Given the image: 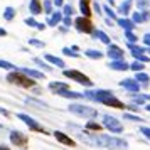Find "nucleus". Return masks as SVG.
<instances>
[{
    "label": "nucleus",
    "instance_id": "1",
    "mask_svg": "<svg viewBox=\"0 0 150 150\" xmlns=\"http://www.w3.org/2000/svg\"><path fill=\"white\" fill-rule=\"evenodd\" d=\"M83 142L89 143L93 147H100V149H110V150H127L128 149V143L123 138L118 137H110V135H96L95 133H89V130L83 132L81 135Z\"/></svg>",
    "mask_w": 150,
    "mask_h": 150
},
{
    "label": "nucleus",
    "instance_id": "2",
    "mask_svg": "<svg viewBox=\"0 0 150 150\" xmlns=\"http://www.w3.org/2000/svg\"><path fill=\"white\" fill-rule=\"evenodd\" d=\"M7 81L10 84H15V86H21V88H34L35 86V79L27 76L25 73H22L21 69L19 71H12L7 74Z\"/></svg>",
    "mask_w": 150,
    "mask_h": 150
},
{
    "label": "nucleus",
    "instance_id": "3",
    "mask_svg": "<svg viewBox=\"0 0 150 150\" xmlns=\"http://www.w3.org/2000/svg\"><path fill=\"white\" fill-rule=\"evenodd\" d=\"M68 110L71 113H74L78 116H83V118H96L98 116V111L95 108H91L88 105H78V103H71L68 106Z\"/></svg>",
    "mask_w": 150,
    "mask_h": 150
},
{
    "label": "nucleus",
    "instance_id": "4",
    "mask_svg": "<svg viewBox=\"0 0 150 150\" xmlns=\"http://www.w3.org/2000/svg\"><path fill=\"white\" fill-rule=\"evenodd\" d=\"M62 74L66 76V78H69V79L76 81L78 84L86 86V88H91V86H93V81H91L86 74H83L81 71H78V69H64V71H62Z\"/></svg>",
    "mask_w": 150,
    "mask_h": 150
},
{
    "label": "nucleus",
    "instance_id": "5",
    "mask_svg": "<svg viewBox=\"0 0 150 150\" xmlns=\"http://www.w3.org/2000/svg\"><path fill=\"white\" fill-rule=\"evenodd\" d=\"M73 25H74L76 30H78V32H81V34H93V30H95V25H93L91 19H89V17H84V15L74 19Z\"/></svg>",
    "mask_w": 150,
    "mask_h": 150
},
{
    "label": "nucleus",
    "instance_id": "6",
    "mask_svg": "<svg viewBox=\"0 0 150 150\" xmlns=\"http://www.w3.org/2000/svg\"><path fill=\"white\" fill-rule=\"evenodd\" d=\"M103 127L110 130L111 133H122L123 132V125L120 123V120H116L111 115H103Z\"/></svg>",
    "mask_w": 150,
    "mask_h": 150
},
{
    "label": "nucleus",
    "instance_id": "7",
    "mask_svg": "<svg viewBox=\"0 0 150 150\" xmlns=\"http://www.w3.org/2000/svg\"><path fill=\"white\" fill-rule=\"evenodd\" d=\"M17 118H19V120H22V122L25 123V125H27L30 130H34V132H41V133H46V130L42 128V127H41L37 122H35L32 116L25 115V113H17Z\"/></svg>",
    "mask_w": 150,
    "mask_h": 150
},
{
    "label": "nucleus",
    "instance_id": "8",
    "mask_svg": "<svg viewBox=\"0 0 150 150\" xmlns=\"http://www.w3.org/2000/svg\"><path fill=\"white\" fill-rule=\"evenodd\" d=\"M10 142L14 143L15 147H21V149H24L25 145H27L29 138L27 135H24L22 132H19V130H12L10 132Z\"/></svg>",
    "mask_w": 150,
    "mask_h": 150
},
{
    "label": "nucleus",
    "instance_id": "9",
    "mask_svg": "<svg viewBox=\"0 0 150 150\" xmlns=\"http://www.w3.org/2000/svg\"><path fill=\"white\" fill-rule=\"evenodd\" d=\"M118 84H120L122 88L128 89L130 93H138V91H140V83L137 81L135 78H125V79H122Z\"/></svg>",
    "mask_w": 150,
    "mask_h": 150
},
{
    "label": "nucleus",
    "instance_id": "10",
    "mask_svg": "<svg viewBox=\"0 0 150 150\" xmlns=\"http://www.w3.org/2000/svg\"><path fill=\"white\" fill-rule=\"evenodd\" d=\"M123 49L120 46H116V44H110L108 46V51H106V56L110 57V61L111 59H123Z\"/></svg>",
    "mask_w": 150,
    "mask_h": 150
},
{
    "label": "nucleus",
    "instance_id": "11",
    "mask_svg": "<svg viewBox=\"0 0 150 150\" xmlns=\"http://www.w3.org/2000/svg\"><path fill=\"white\" fill-rule=\"evenodd\" d=\"M108 68L113 69V71H128L130 69V64L125 59H111L108 62Z\"/></svg>",
    "mask_w": 150,
    "mask_h": 150
},
{
    "label": "nucleus",
    "instance_id": "12",
    "mask_svg": "<svg viewBox=\"0 0 150 150\" xmlns=\"http://www.w3.org/2000/svg\"><path fill=\"white\" fill-rule=\"evenodd\" d=\"M130 19L135 22V24H143V22H147V21L150 19L149 8H145V10H140V12H132V17H130Z\"/></svg>",
    "mask_w": 150,
    "mask_h": 150
},
{
    "label": "nucleus",
    "instance_id": "13",
    "mask_svg": "<svg viewBox=\"0 0 150 150\" xmlns=\"http://www.w3.org/2000/svg\"><path fill=\"white\" fill-rule=\"evenodd\" d=\"M54 137L56 140L59 143H62V145H68V147H76V142L71 138V137H68L66 133H62V132H59V130H56L54 132Z\"/></svg>",
    "mask_w": 150,
    "mask_h": 150
},
{
    "label": "nucleus",
    "instance_id": "14",
    "mask_svg": "<svg viewBox=\"0 0 150 150\" xmlns=\"http://www.w3.org/2000/svg\"><path fill=\"white\" fill-rule=\"evenodd\" d=\"M103 105H106V106H111V108H116V110L127 108V106H125V103H123L122 100H118L115 95L110 96V98H106V100H103Z\"/></svg>",
    "mask_w": 150,
    "mask_h": 150
},
{
    "label": "nucleus",
    "instance_id": "15",
    "mask_svg": "<svg viewBox=\"0 0 150 150\" xmlns=\"http://www.w3.org/2000/svg\"><path fill=\"white\" fill-rule=\"evenodd\" d=\"M62 12H59V10H54L51 15H47V25L49 27H56V25H59L62 22Z\"/></svg>",
    "mask_w": 150,
    "mask_h": 150
},
{
    "label": "nucleus",
    "instance_id": "16",
    "mask_svg": "<svg viewBox=\"0 0 150 150\" xmlns=\"http://www.w3.org/2000/svg\"><path fill=\"white\" fill-rule=\"evenodd\" d=\"M29 12L34 15V17L35 15L44 14V12H42V2L41 0H30V2H29Z\"/></svg>",
    "mask_w": 150,
    "mask_h": 150
},
{
    "label": "nucleus",
    "instance_id": "17",
    "mask_svg": "<svg viewBox=\"0 0 150 150\" xmlns=\"http://www.w3.org/2000/svg\"><path fill=\"white\" fill-rule=\"evenodd\" d=\"M79 12H81V15L91 19V15H93V12H91V0H79Z\"/></svg>",
    "mask_w": 150,
    "mask_h": 150
},
{
    "label": "nucleus",
    "instance_id": "18",
    "mask_svg": "<svg viewBox=\"0 0 150 150\" xmlns=\"http://www.w3.org/2000/svg\"><path fill=\"white\" fill-rule=\"evenodd\" d=\"M116 24H118L123 30H133V29L137 27V24L132 21V19H128V17H122V19H118Z\"/></svg>",
    "mask_w": 150,
    "mask_h": 150
},
{
    "label": "nucleus",
    "instance_id": "19",
    "mask_svg": "<svg viewBox=\"0 0 150 150\" xmlns=\"http://www.w3.org/2000/svg\"><path fill=\"white\" fill-rule=\"evenodd\" d=\"M44 59H46L49 64H52V66H57V68H61V69H64V66H66V62L62 61L61 57H57V56L46 54V56H44Z\"/></svg>",
    "mask_w": 150,
    "mask_h": 150
},
{
    "label": "nucleus",
    "instance_id": "20",
    "mask_svg": "<svg viewBox=\"0 0 150 150\" xmlns=\"http://www.w3.org/2000/svg\"><path fill=\"white\" fill-rule=\"evenodd\" d=\"M93 37H95V39H98V41L100 42H103V44H106V46H110V44H111V39H110V35H106L105 34V32H103V30H100V29H95V30H93Z\"/></svg>",
    "mask_w": 150,
    "mask_h": 150
},
{
    "label": "nucleus",
    "instance_id": "21",
    "mask_svg": "<svg viewBox=\"0 0 150 150\" xmlns=\"http://www.w3.org/2000/svg\"><path fill=\"white\" fill-rule=\"evenodd\" d=\"M56 95L62 96V98H69V100H79V98H83V93H76V91H69V89H62V91H57Z\"/></svg>",
    "mask_w": 150,
    "mask_h": 150
},
{
    "label": "nucleus",
    "instance_id": "22",
    "mask_svg": "<svg viewBox=\"0 0 150 150\" xmlns=\"http://www.w3.org/2000/svg\"><path fill=\"white\" fill-rule=\"evenodd\" d=\"M22 73H25L27 76H30V78H34V79H46V76H44V73H41V71H37V69H29V68H21Z\"/></svg>",
    "mask_w": 150,
    "mask_h": 150
},
{
    "label": "nucleus",
    "instance_id": "23",
    "mask_svg": "<svg viewBox=\"0 0 150 150\" xmlns=\"http://www.w3.org/2000/svg\"><path fill=\"white\" fill-rule=\"evenodd\" d=\"M49 89L57 93V91H62V89H69V84L68 83H61V81H51L49 83Z\"/></svg>",
    "mask_w": 150,
    "mask_h": 150
},
{
    "label": "nucleus",
    "instance_id": "24",
    "mask_svg": "<svg viewBox=\"0 0 150 150\" xmlns=\"http://www.w3.org/2000/svg\"><path fill=\"white\" fill-rule=\"evenodd\" d=\"M84 56L89 57V59H96V61H100V59L105 57V52L98 51V49H88V51H84Z\"/></svg>",
    "mask_w": 150,
    "mask_h": 150
},
{
    "label": "nucleus",
    "instance_id": "25",
    "mask_svg": "<svg viewBox=\"0 0 150 150\" xmlns=\"http://www.w3.org/2000/svg\"><path fill=\"white\" fill-rule=\"evenodd\" d=\"M118 12L123 15V17H127V15L132 12V0H125L120 4V7H118Z\"/></svg>",
    "mask_w": 150,
    "mask_h": 150
},
{
    "label": "nucleus",
    "instance_id": "26",
    "mask_svg": "<svg viewBox=\"0 0 150 150\" xmlns=\"http://www.w3.org/2000/svg\"><path fill=\"white\" fill-rule=\"evenodd\" d=\"M135 79L140 83V84H143V86L147 88V86H149V81H150V76L145 74L143 71H138V73H135Z\"/></svg>",
    "mask_w": 150,
    "mask_h": 150
},
{
    "label": "nucleus",
    "instance_id": "27",
    "mask_svg": "<svg viewBox=\"0 0 150 150\" xmlns=\"http://www.w3.org/2000/svg\"><path fill=\"white\" fill-rule=\"evenodd\" d=\"M42 12L46 15H51L54 12V2L52 0H44L42 2Z\"/></svg>",
    "mask_w": 150,
    "mask_h": 150
},
{
    "label": "nucleus",
    "instance_id": "28",
    "mask_svg": "<svg viewBox=\"0 0 150 150\" xmlns=\"http://www.w3.org/2000/svg\"><path fill=\"white\" fill-rule=\"evenodd\" d=\"M4 19H5L7 22L14 21L15 19V8L14 7H5L4 8Z\"/></svg>",
    "mask_w": 150,
    "mask_h": 150
},
{
    "label": "nucleus",
    "instance_id": "29",
    "mask_svg": "<svg viewBox=\"0 0 150 150\" xmlns=\"http://www.w3.org/2000/svg\"><path fill=\"white\" fill-rule=\"evenodd\" d=\"M130 100H132V103L133 105H143V103L147 101L145 100V95H135V93H130Z\"/></svg>",
    "mask_w": 150,
    "mask_h": 150
},
{
    "label": "nucleus",
    "instance_id": "30",
    "mask_svg": "<svg viewBox=\"0 0 150 150\" xmlns=\"http://www.w3.org/2000/svg\"><path fill=\"white\" fill-rule=\"evenodd\" d=\"M0 68L7 69V71H19L21 69V68H17L15 64H12V62H8V61H4V59H0Z\"/></svg>",
    "mask_w": 150,
    "mask_h": 150
},
{
    "label": "nucleus",
    "instance_id": "31",
    "mask_svg": "<svg viewBox=\"0 0 150 150\" xmlns=\"http://www.w3.org/2000/svg\"><path fill=\"white\" fill-rule=\"evenodd\" d=\"M25 103H27V105H34V106H37V108H47V103L34 100V98H25Z\"/></svg>",
    "mask_w": 150,
    "mask_h": 150
},
{
    "label": "nucleus",
    "instance_id": "32",
    "mask_svg": "<svg viewBox=\"0 0 150 150\" xmlns=\"http://www.w3.org/2000/svg\"><path fill=\"white\" fill-rule=\"evenodd\" d=\"M103 12L108 15L111 21H115V22L118 21V17H116V12H115V10H113L111 7H110V5H103Z\"/></svg>",
    "mask_w": 150,
    "mask_h": 150
},
{
    "label": "nucleus",
    "instance_id": "33",
    "mask_svg": "<svg viewBox=\"0 0 150 150\" xmlns=\"http://www.w3.org/2000/svg\"><path fill=\"white\" fill-rule=\"evenodd\" d=\"M130 69L132 71H135V73H138V71H143L145 69V62H142V61H133L132 64H130Z\"/></svg>",
    "mask_w": 150,
    "mask_h": 150
},
{
    "label": "nucleus",
    "instance_id": "34",
    "mask_svg": "<svg viewBox=\"0 0 150 150\" xmlns=\"http://www.w3.org/2000/svg\"><path fill=\"white\" fill-rule=\"evenodd\" d=\"M125 32V39L128 42H132V44H137V41H138V37L135 35V32L133 30H123Z\"/></svg>",
    "mask_w": 150,
    "mask_h": 150
},
{
    "label": "nucleus",
    "instance_id": "35",
    "mask_svg": "<svg viewBox=\"0 0 150 150\" xmlns=\"http://www.w3.org/2000/svg\"><path fill=\"white\" fill-rule=\"evenodd\" d=\"M103 125H100V123L96 122H88L86 123V130H93V132H101Z\"/></svg>",
    "mask_w": 150,
    "mask_h": 150
},
{
    "label": "nucleus",
    "instance_id": "36",
    "mask_svg": "<svg viewBox=\"0 0 150 150\" xmlns=\"http://www.w3.org/2000/svg\"><path fill=\"white\" fill-rule=\"evenodd\" d=\"M34 62L39 66V68H42V69H46V71H52V68L49 66L46 61H42V59H39V57H34Z\"/></svg>",
    "mask_w": 150,
    "mask_h": 150
},
{
    "label": "nucleus",
    "instance_id": "37",
    "mask_svg": "<svg viewBox=\"0 0 150 150\" xmlns=\"http://www.w3.org/2000/svg\"><path fill=\"white\" fill-rule=\"evenodd\" d=\"M123 120H130V122H143L142 116L132 115V113H123Z\"/></svg>",
    "mask_w": 150,
    "mask_h": 150
},
{
    "label": "nucleus",
    "instance_id": "38",
    "mask_svg": "<svg viewBox=\"0 0 150 150\" xmlns=\"http://www.w3.org/2000/svg\"><path fill=\"white\" fill-rule=\"evenodd\" d=\"M150 5V0H137V8L138 10H145V8H149Z\"/></svg>",
    "mask_w": 150,
    "mask_h": 150
},
{
    "label": "nucleus",
    "instance_id": "39",
    "mask_svg": "<svg viewBox=\"0 0 150 150\" xmlns=\"http://www.w3.org/2000/svg\"><path fill=\"white\" fill-rule=\"evenodd\" d=\"M74 14V8H73V5H68V4H64L62 5V15H71Z\"/></svg>",
    "mask_w": 150,
    "mask_h": 150
},
{
    "label": "nucleus",
    "instance_id": "40",
    "mask_svg": "<svg viewBox=\"0 0 150 150\" xmlns=\"http://www.w3.org/2000/svg\"><path fill=\"white\" fill-rule=\"evenodd\" d=\"M62 54L69 56V57H79V54H78L76 51H73L71 47H64V49H62Z\"/></svg>",
    "mask_w": 150,
    "mask_h": 150
},
{
    "label": "nucleus",
    "instance_id": "41",
    "mask_svg": "<svg viewBox=\"0 0 150 150\" xmlns=\"http://www.w3.org/2000/svg\"><path fill=\"white\" fill-rule=\"evenodd\" d=\"M24 22L27 24L29 27H35V29H37V25H39V22H37V21L34 19V15H32V17H27V19H25Z\"/></svg>",
    "mask_w": 150,
    "mask_h": 150
},
{
    "label": "nucleus",
    "instance_id": "42",
    "mask_svg": "<svg viewBox=\"0 0 150 150\" xmlns=\"http://www.w3.org/2000/svg\"><path fill=\"white\" fill-rule=\"evenodd\" d=\"M29 44L34 46V47H46V42L37 41V39H29Z\"/></svg>",
    "mask_w": 150,
    "mask_h": 150
},
{
    "label": "nucleus",
    "instance_id": "43",
    "mask_svg": "<svg viewBox=\"0 0 150 150\" xmlns=\"http://www.w3.org/2000/svg\"><path fill=\"white\" fill-rule=\"evenodd\" d=\"M73 19H71V17H69V15H64V17H62V24H64V27H71V25H73Z\"/></svg>",
    "mask_w": 150,
    "mask_h": 150
},
{
    "label": "nucleus",
    "instance_id": "44",
    "mask_svg": "<svg viewBox=\"0 0 150 150\" xmlns=\"http://www.w3.org/2000/svg\"><path fill=\"white\" fill-rule=\"evenodd\" d=\"M135 59H137V61L145 62V64H147V62L150 61V57H149V56H145V52H143V54H137V56H135Z\"/></svg>",
    "mask_w": 150,
    "mask_h": 150
},
{
    "label": "nucleus",
    "instance_id": "45",
    "mask_svg": "<svg viewBox=\"0 0 150 150\" xmlns=\"http://www.w3.org/2000/svg\"><path fill=\"white\" fill-rule=\"evenodd\" d=\"M140 133H143V137L150 140V127H140Z\"/></svg>",
    "mask_w": 150,
    "mask_h": 150
},
{
    "label": "nucleus",
    "instance_id": "46",
    "mask_svg": "<svg viewBox=\"0 0 150 150\" xmlns=\"http://www.w3.org/2000/svg\"><path fill=\"white\" fill-rule=\"evenodd\" d=\"M93 7H95V10H96V14H98V15L103 14V7L98 4V2H95V4H93Z\"/></svg>",
    "mask_w": 150,
    "mask_h": 150
},
{
    "label": "nucleus",
    "instance_id": "47",
    "mask_svg": "<svg viewBox=\"0 0 150 150\" xmlns=\"http://www.w3.org/2000/svg\"><path fill=\"white\" fill-rule=\"evenodd\" d=\"M142 41H143V44H145L147 47H150V34H149V32H147V34L143 35V39H142Z\"/></svg>",
    "mask_w": 150,
    "mask_h": 150
},
{
    "label": "nucleus",
    "instance_id": "48",
    "mask_svg": "<svg viewBox=\"0 0 150 150\" xmlns=\"http://www.w3.org/2000/svg\"><path fill=\"white\" fill-rule=\"evenodd\" d=\"M52 2H54L56 7H62L64 5V0H52Z\"/></svg>",
    "mask_w": 150,
    "mask_h": 150
},
{
    "label": "nucleus",
    "instance_id": "49",
    "mask_svg": "<svg viewBox=\"0 0 150 150\" xmlns=\"http://www.w3.org/2000/svg\"><path fill=\"white\" fill-rule=\"evenodd\" d=\"M46 27H47V24H41V22H39V25H37V30H46Z\"/></svg>",
    "mask_w": 150,
    "mask_h": 150
},
{
    "label": "nucleus",
    "instance_id": "50",
    "mask_svg": "<svg viewBox=\"0 0 150 150\" xmlns=\"http://www.w3.org/2000/svg\"><path fill=\"white\" fill-rule=\"evenodd\" d=\"M0 115H4V116H10V113H8L7 110H4V108H0Z\"/></svg>",
    "mask_w": 150,
    "mask_h": 150
},
{
    "label": "nucleus",
    "instance_id": "51",
    "mask_svg": "<svg viewBox=\"0 0 150 150\" xmlns=\"http://www.w3.org/2000/svg\"><path fill=\"white\" fill-rule=\"evenodd\" d=\"M5 35H7V30H5V29H2V27H0V37H5Z\"/></svg>",
    "mask_w": 150,
    "mask_h": 150
},
{
    "label": "nucleus",
    "instance_id": "52",
    "mask_svg": "<svg viewBox=\"0 0 150 150\" xmlns=\"http://www.w3.org/2000/svg\"><path fill=\"white\" fill-rule=\"evenodd\" d=\"M106 2H108L110 7H113V5H115V0H106Z\"/></svg>",
    "mask_w": 150,
    "mask_h": 150
},
{
    "label": "nucleus",
    "instance_id": "53",
    "mask_svg": "<svg viewBox=\"0 0 150 150\" xmlns=\"http://www.w3.org/2000/svg\"><path fill=\"white\" fill-rule=\"evenodd\" d=\"M0 150H10V149H8L7 145H0Z\"/></svg>",
    "mask_w": 150,
    "mask_h": 150
},
{
    "label": "nucleus",
    "instance_id": "54",
    "mask_svg": "<svg viewBox=\"0 0 150 150\" xmlns=\"http://www.w3.org/2000/svg\"><path fill=\"white\" fill-rule=\"evenodd\" d=\"M145 110H147V111L150 113V105H147V106H145Z\"/></svg>",
    "mask_w": 150,
    "mask_h": 150
},
{
    "label": "nucleus",
    "instance_id": "55",
    "mask_svg": "<svg viewBox=\"0 0 150 150\" xmlns=\"http://www.w3.org/2000/svg\"><path fill=\"white\" fill-rule=\"evenodd\" d=\"M147 52H149V54H150V47H147Z\"/></svg>",
    "mask_w": 150,
    "mask_h": 150
},
{
    "label": "nucleus",
    "instance_id": "56",
    "mask_svg": "<svg viewBox=\"0 0 150 150\" xmlns=\"http://www.w3.org/2000/svg\"><path fill=\"white\" fill-rule=\"evenodd\" d=\"M132 2H133V0H132Z\"/></svg>",
    "mask_w": 150,
    "mask_h": 150
}]
</instances>
